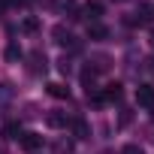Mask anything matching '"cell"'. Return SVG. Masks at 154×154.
Masks as SVG:
<instances>
[{
  "label": "cell",
  "mask_w": 154,
  "mask_h": 154,
  "mask_svg": "<svg viewBox=\"0 0 154 154\" xmlns=\"http://www.w3.org/2000/svg\"><path fill=\"white\" fill-rule=\"evenodd\" d=\"M121 154H145V151H142L139 145H124V151H121Z\"/></svg>",
  "instance_id": "cell-16"
},
{
  "label": "cell",
  "mask_w": 154,
  "mask_h": 154,
  "mask_svg": "<svg viewBox=\"0 0 154 154\" xmlns=\"http://www.w3.org/2000/svg\"><path fill=\"white\" fill-rule=\"evenodd\" d=\"M136 103L145 109H154V88L151 85H139L136 88Z\"/></svg>",
  "instance_id": "cell-3"
},
{
  "label": "cell",
  "mask_w": 154,
  "mask_h": 154,
  "mask_svg": "<svg viewBox=\"0 0 154 154\" xmlns=\"http://www.w3.org/2000/svg\"><path fill=\"white\" fill-rule=\"evenodd\" d=\"M82 12L88 15V24H91V21H100V18H103V3H97V0H94V3H85Z\"/></svg>",
  "instance_id": "cell-7"
},
{
  "label": "cell",
  "mask_w": 154,
  "mask_h": 154,
  "mask_svg": "<svg viewBox=\"0 0 154 154\" xmlns=\"http://www.w3.org/2000/svg\"><path fill=\"white\" fill-rule=\"evenodd\" d=\"M15 3H24V0H15Z\"/></svg>",
  "instance_id": "cell-19"
},
{
  "label": "cell",
  "mask_w": 154,
  "mask_h": 154,
  "mask_svg": "<svg viewBox=\"0 0 154 154\" xmlns=\"http://www.w3.org/2000/svg\"><path fill=\"white\" fill-rule=\"evenodd\" d=\"M27 60H30V63H27L30 75H42V72H45V54H42V51H30Z\"/></svg>",
  "instance_id": "cell-4"
},
{
  "label": "cell",
  "mask_w": 154,
  "mask_h": 154,
  "mask_svg": "<svg viewBox=\"0 0 154 154\" xmlns=\"http://www.w3.org/2000/svg\"><path fill=\"white\" fill-rule=\"evenodd\" d=\"M36 27H39V21H36V18H24V30H27V33H33Z\"/></svg>",
  "instance_id": "cell-14"
},
{
  "label": "cell",
  "mask_w": 154,
  "mask_h": 154,
  "mask_svg": "<svg viewBox=\"0 0 154 154\" xmlns=\"http://www.w3.org/2000/svg\"><path fill=\"white\" fill-rule=\"evenodd\" d=\"M151 118H154V109H151Z\"/></svg>",
  "instance_id": "cell-20"
},
{
  "label": "cell",
  "mask_w": 154,
  "mask_h": 154,
  "mask_svg": "<svg viewBox=\"0 0 154 154\" xmlns=\"http://www.w3.org/2000/svg\"><path fill=\"white\" fill-rule=\"evenodd\" d=\"M100 94H103V103H115V100H121V85L118 82H109L106 91H100Z\"/></svg>",
  "instance_id": "cell-8"
},
{
  "label": "cell",
  "mask_w": 154,
  "mask_h": 154,
  "mask_svg": "<svg viewBox=\"0 0 154 154\" xmlns=\"http://www.w3.org/2000/svg\"><path fill=\"white\" fill-rule=\"evenodd\" d=\"M3 6H6V0H0V12H3Z\"/></svg>",
  "instance_id": "cell-17"
},
{
  "label": "cell",
  "mask_w": 154,
  "mask_h": 154,
  "mask_svg": "<svg viewBox=\"0 0 154 154\" xmlns=\"http://www.w3.org/2000/svg\"><path fill=\"white\" fill-rule=\"evenodd\" d=\"M151 45H154V33H151Z\"/></svg>",
  "instance_id": "cell-18"
},
{
  "label": "cell",
  "mask_w": 154,
  "mask_h": 154,
  "mask_svg": "<svg viewBox=\"0 0 154 154\" xmlns=\"http://www.w3.org/2000/svg\"><path fill=\"white\" fill-rule=\"evenodd\" d=\"M48 94L57 97V100H69V88L60 85V82H48Z\"/></svg>",
  "instance_id": "cell-10"
},
{
  "label": "cell",
  "mask_w": 154,
  "mask_h": 154,
  "mask_svg": "<svg viewBox=\"0 0 154 154\" xmlns=\"http://www.w3.org/2000/svg\"><path fill=\"white\" fill-rule=\"evenodd\" d=\"M6 57H9V60L21 57V48H18V45H9V48H6Z\"/></svg>",
  "instance_id": "cell-15"
},
{
  "label": "cell",
  "mask_w": 154,
  "mask_h": 154,
  "mask_svg": "<svg viewBox=\"0 0 154 154\" xmlns=\"http://www.w3.org/2000/svg\"><path fill=\"white\" fill-rule=\"evenodd\" d=\"M69 127H72L75 139H88V136H91V127H88V121H85V118H72V124H69Z\"/></svg>",
  "instance_id": "cell-6"
},
{
  "label": "cell",
  "mask_w": 154,
  "mask_h": 154,
  "mask_svg": "<svg viewBox=\"0 0 154 154\" xmlns=\"http://www.w3.org/2000/svg\"><path fill=\"white\" fill-rule=\"evenodd\" d=\"M151 12H154V6H151Z\"/></svg>",
  "instance_id": "cell-21"
},
{
  "label": "cell",
  "mask_w": 154,
  "mask_h": 154,
  "mask_svg": "<svg viewBox=\"0 0 154 154\" xmlns=\"http://www.w3.org/2000/svg\"><path fill=\"white\" fill-rule=\"evenodd\" d=\"M45 124H48V127H54V130H63V127H69V124H72V118H69L66 112H60V109H51V112L45 115Z\"/></svg>",
  "instance_id": "cell-1"
},
{
  "label": "cell",
  "mask_w": 154,
  "mask_h": 154,
  "mask_svg": "<svg viewBox=\"0 0 154 154\" xmlns=\"http://www.w3.org/2000/svg\"><path fill=\"white\" fill-rule=\"evenodd\" d=\"M88 36H91V39H106L109 30H106L100 21H91V24H88Z\"/></svg>",
  "instance_id": "cell-11"
},
{
  "label": "cell",
  "mask_w": 154,
  "mask_h": 154,
  "mask_svg": "<svg viewBox=\"0 0 154 154\" xmlns=\"http://www.w3.org/2000/svg\"><path fill=\"white\" fill-rule=\"evenodd\" d=\"M18 145H21L24 151L33 154V151L42 148V136H39V133H21V136H18Z\"/></svg>",
  "instance_id": "cell-2"
},
{
  "label": "cell",
  "mask_w": 154,
  "mask_h": 154,
  "mask_svg": "<svg viewBox=\"0 0 154 154\" xmlns=\"http://www.w3.org/2000/svg\"><path fill=\"white\" fill-rule=\"evenodd\" d=\"M51 33H54V39H57L60 45H75V42H72V33H69V30H66L63 24H57V27H54Z\"/></svg>",
  "instance_id": "cell-9"
},
{
  "label": "cell",
  "mask_w": 154,
  "mask_h": 154,
  "mask_svg": "<svg viewBox=\"0 0 154 154\" xmlns=\"http://www.w3.org/2000/svg\"><path fill=\"white\" fill-rule=\"evenodd\" d=\"M54 154H72V139H57L54 142Z\"/></svg>",
  "instance_id": "cell-12"
},
{
  "label": "cell",
  "mask_w": 154,
  "mask_h": 154,
  "mask_svg": "<svg viewBox=\"0 0 154 154\" xmlns=\"http://www.w3.org/2000/svg\"><path fill=\"white\" fill-rule=\"evenodd\" d=\"M151 18H154V12H151V6H139V9L133 12V18H130V24H139V27H142V24H148Z\"/></svg>",
  "instance_id": "cell-5"
},
{
  "label": "cell",
  "mask_w": 154,
  "mask_h": 154,
  "mask_svg": "<svg viewBox=\"0 0 154 154\" xmlns=\"http://www.w3.org/2000/svg\"><path fill=\"white\" fill-rule=\"evenodd\" d=\"M3 136H9V139H18V136H21V127H18L15 121H9V124L3 127Z\"/></svg>",
  "instance_id": "cell-13"
}]
</instances>
